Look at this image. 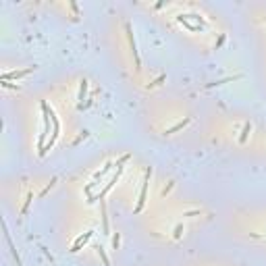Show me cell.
Segmentation results:
<instances>
[{
	"label": "cell",
	"mask_w": 266,
	"mask_h": 266,
	"mask_svg": "<svg viewBox=\"0 0 266 266\" xmlns=\"http://www.w3.org/2000/svg\"><path fill=\"white\" fill-rule=\"evenodd\" d=\"M85 90H87V81L81 83V92H79V100H83L85 98Z\"/></svg>",
	"instance_id": "1"
}]
</instances>
